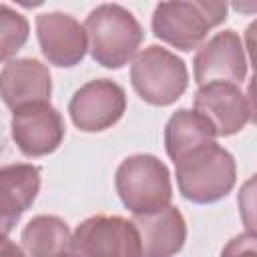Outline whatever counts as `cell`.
<instances>
[{"label":"cell","mask_w":257,"mask_h":257,"mask_svg":"<svg viewBox=\"0 0 257 257\" xmlns=\"http://www.w3.org/2000/svg\"><path fill=\"white\" fill-rule=\"evenodd\" d=\"M173 163L179 193L191 203H217L235 187V159L217 141L205 143Z\"/></svg>","instance_id":"cell-1"},{"label":"cell","mask_w":257,"mask_h":257,"mask_svg":"<svg viewBox=\"0 0 257 257\" xmlns=\"http://www.w3.org/2000/svg\"><path fill=\"white\" fill-rule=\"evenodd\" d=\"M90 56L104 68H122L139 52L145 38L139 20L120 4H100L84 20Z\"/></svg>","instance_id":"cell-2"},{"label":"cell","mask_w":257,"mask_h":257,"mask_svg":"<svg viewBox=\"0 0 257 257\" xmlns=\"http://www.w3.org/2000/svg\"><path fill=\"white\" fill-rule=\"evenodd\" d=\"M227 2L217 0H189V2H161L153 12V32L163 42L189 52L197 48L211 28L227 18Z\"/></svg>","instance_id":"cell-3"},{"label":"cell","mask_w":257,"mask_h":257,"mask_svg":"<svg viewBox=\"0 0 257 257\" xmlns=\"http://www.w3.org/2000/svg\"><path fill=\"white\" fill-rule=\"evenodd\" d=\"M122 205L135 215H149L171 205L173 185L167 165L155 155L126 157L114 175Z\"/></svg>","instance_id":"cell-4"},{"label":"cell","mask_w":257,"mask_h":257,"mask_svg":"<svg viewBox=\"0 0 257 257\" xmlns=\"http://www.w3.org/2000/svg\"><path fill=\"white\" fill-rule=\"evenodd\" d=\"M131 84L145 102L153 106H169L187 90L189 70L183 58L153 44L133 58Z\"/></svg>","instance_id":"cell-5"},{"label":"cell","mask_w":257,"mask_h":257,"mask_svg":"<svg viewBox=\"0 0 257 257\" xmlns=\"http://www.w3.org/2000/svg\"><path fill=\"white\" fill-rule=\"evenodd\" d=\"M76 257H143L139 231L133 221L118 215H94L72 233Z\"/></svg>","instance_id":"cell-6"},{"label":"cell","mask_w":257,"mask_h":257,"mask_svg":"<svg viewBox=\"0 0 257 257\" xmlns=\"http://www.w3.org/2000/svg\"><path fill=\"white\" fill-rule=\"evenodd\" d=\"M195 112L211 126L215 137H231L253 120L251 98L231 82H209L195 94Z\"/></svg>","instance_id":"cell-7"},{"label":"cell","mask_w":257,"mask_h":257,"mask_svg":"<svg viewBox=\"0 0 257 257\" xmlns=\"http://www.w3.org/2000/svg\"><path fill=\"white\" fill-rule=\"evenodd\" d=\"M126 110V92L108 78H94L82 84L68 102V112L82 133H100L120 120Z\"/></svg>","instance_id":"cell-8"},{"label":"cell","mask_w":257,"mask_h":257,"mask_svg":"<svg viewBox=\"0 0 257 257\" xmlns=\"http://www.w3.org/2000/svg\"><path fill=\"white\" fill-rule=\"evenodd\" d=\"M10 131L16 147L26 157L54 153L64 139V120L50 102H34L12 110Z\"/></svg>","instance_id":"cell-9"},{"label":"cell","mask_w":257,"mask_h":257,"mask_svg":"<svg viewBox=\"0 0 257 257\" xmlns=\"http://www.w3.org/2000/svg\"><path fill=\"white\" fill-rule=\"evenodd\" d=\"M193 70L199 86L209 82H231L239 86L247 76V56L241 36L235 30L217 32L197 50Z\"/></svg>","instance_id":"cell-10"},{"label":"cell","mask_w":257,"mask_h":257,"mask_svg":"<svg viewBox=\"0 0 257 257\" xmlns=\"http://www.w3.org/2000/svg\"><path fill=\"white\" fill-rule=\"evenodd\" d=\"M36 36L44 58L60 68L76 66L88 50L84 26L66 12L38 14Z\"/></svg>","instance_id":"cell-11"},{"label":"cell","mask_w":257,"mask_h":257,"mask_svg":"<svg viewBox=\"0 0 257 257\" xmlns=\"http://www.w3.org/2000/svg\"><path fill=\"white\" fill-rule=\"evenodd\" d=\"M50 70L36 58L10 60L0 72V98L12 110L34 102H50Z\"/></svg>","instance_id":"cell-12"},{"label":"cell","mask_w":257,"mask_h":257,"mask_svg":"<svg viewBox=\"0 0 257 257\" xmlns=\"http://www.w3.org/2000/svg\"><path fill=\"white\" fill-rule=\"evenodd\" d=\"M40 191V169L28 163L0 167V235L16 227Z\"/></svg>","instance_id":"cell-13"},{"label":"cell","mask_w":257,"mask_h":257,"mask_svg":"<svg viewBox=\"0 0 257 257\" xmlns=\"http://www.w3.org/2000/svg\"><path fill=\"white\" fill-rule=\"evenodd\" d=\"M143 257H175L187 241V223L181 211L167 205L161 211L135 217Z\"/></svg>","instance_id":"cell-14"},{"label":"cell","mask_w":257,"mask_h":257,"mask_svg":"<svg viewBox=\"0 0 257 257\" xmlns=\"http://www.w3.org/2000/svg\"><path fill=\"white\" fill-rule=\"evenodd\" d=\"M26 257H60L72 251L68 225L54 215H38L26 223L20 235Z\"/></svg>","instance_id":"cell-15"},{"label":"cell","mask_w":257,"mask_h":257,"mask_svg":"<svg viewBox=\"0 0 257 257\" xmlns=\"http://www.w3.org/2000/svg\"><path fill=\"white\" fill-rule=\"evenodd\" d=\"M215 139L217 137L213 135L211 126L195 110L179 108L165 124V151L171 161H177L189 151Z\"/></svg>","instance_id":"cell-16"},{"label":"cell","mask_w":257,"mask_h":257,"mask_svg":"<svg viewBox=\"0 0 257 257\" xmlns=\"http://www.w3.org/2000/svg\"><path fill=\"white\" fill-rule=\"evenodd\" d=\"M30 24L14 8L0 4V62L10 60L28 40Z\"/></svg>","instance_id":"cell-17"},{"label":"cell","mask_w":257,"mask_h":257,"mask_svg":"<svg viewBox=\"0 0 257 257\" xmlns=\"http://www.w3.org/2000/svg\"><path fill=\"white\" fill-rule=\"evenodd\" d=\"M221 257H257V237L255 233H239L235 235L221 251Z\"/></svg>","instance_id":"cell-18"},{"label":"cell","mask_w":257,"mask_h":257,"mask_svg":"<svg viewBox=\"0 0 257 257\" xmlns=\"http://www.w3.org/2000/svg\"><path fill=\"white\" fill-rule=\"evenodd\" d=\"M0 257H26V253L14 241L0 235Z\"/></svg>","instance_id":"cell-19"},{"label":"cell","mask_w":257,"mask_h":257,"mask_svg":"<svg viewBox=\"0 0 257 257\" xmlns=\"http://www.w3.org/2000/svg\"><path fill=\"white\" fill-rule=\"evenodd\" d=\"M60 257H76L72 251H68V253H64V255H60Z\"/></svg>","instance_id":"cell-20"}]
</instances>
